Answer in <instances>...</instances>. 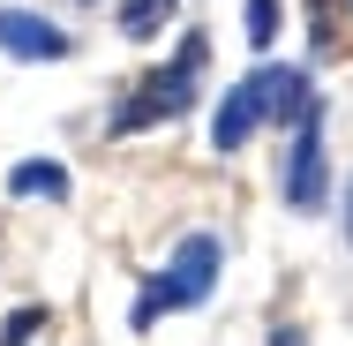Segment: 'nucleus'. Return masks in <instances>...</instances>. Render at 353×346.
I'll use <instances>...</instances> for the list:
<instances>
[{
  "label": "nucleus",
  "mask_w": 353,
  "mask_h": 346,
  "mask_svg": "<svg viewBox=\"0 0 353 346\" xmlns=\"http://www.w3.org/2000/svg\"><path fill=\"white\" fill-rule=\"evenodd\" d=\"M203 53H211V38H203V30H188V38H181V53H173V68H165V75H150L136 98L121 106L113 136H136V128H150V121H173V113H188V106H196V90H203Z\"/></svg>",
  "instance_id": "nucleus-1"
},
{
  "label": "nucleus",
  "mask_w": 353,
  "mask_h": 346,
  "mask_svg": "<svg viewBox=\"0 0 353 346\" xmlns=\"http://www.w3.org/2000/svg\"><path fill=\"white\" fill-rule=\"evenodd\" d=\"M279 196L285 211H323L331 204V158H323V106L293 121V151L279 166Z\"/></svg>",
  "instance_id": "nucleus-2"
},
{
  "label": "nucleus",
  "mask_w": 353,
  "mask_h": 346,
  "mask_svg": "<svg viewBox=\"0 0 353 346\" xmlns=\"http://www.w3.org/2000/svg\"><path fill=\"white\" fill-rule=\"evenodd\" d=\"M248 90H256V113H263V128H293L301 113H316V83H308V68L263 61V68L248 75Z\"/></svg>",
  "instance_id": "nucleus-3"
},
{
  "label": "nucleus",
  "mask_w": 353,
  "mask_h": 346,
  "mask_svg": "<svg viewBox=\"0 0 353 346\" xmlns=\"http://www.w3.org/2000/svg\"><path fill=\"white\" fill-rule=\"evenodd\" d=\"M0 53L53 68V61H68L75 46H68V30H61V23H46L38 8H0Z\"/></svg>",
  "instance_id": "nucleus-4"
},
{
  "label": "nucleus",
  "mask_w": 353,
  "mask_h": 346,
  "mask_svg": "<svg viewBox=\"0 0 353 346\" xmlns=\"http://www.w3.org/2000/svg\"><path fill=\"white\" fill-rule=\"evenodd\" d=\"M218 264H225V249H218V233H181V249H173V294H181V309H203L218 294Z\"/></svg>",
  "instance_id": "nucleus-5"
},
{
  "label": "nucleus",
  "mask_w": 353,
  "mask_h": 346,
  "mask_svg": "<svg viewBox=\"0 0 353 346\" xmlns=\"http://www.w3.org/2000/svg\"><path fill=\"white\" fill-rule=\"evenodd\" d=\"M263 128V113H256V90H248V75L218 98V113H211V151H241V143Z\"/></svg>",
  "instance_id": "nucleus-6"
},
{
  "label": "nucleus",
  "mask_w": 353,
  "mask_h": 346,
  "mask_svg": "<svg viewBox=\"0 0 353 346\" xmlns=\"http://www.w3.org/2000/svg\"><path fill=\"white\" fill-rule=\"evenodd\" d=\"M8 196H46V204H68V166L61 158H23L8 173Z\"/></svg>",
  "instance_id": "nucleus-7"
},
{
  "label": "nucleus",
  "mask_w": 353,
  "mask_h": 346,
  "mask_svg": "<svg viewBox=\"0 0 353 346\" xmlns=\"http://www.w3.org/2000/svg\"><path fill=\"white\" fill-rule=\"evenodd\" d=\"M173 15H181V0H121V38L143 46V38H158Z\"/></svg>",
  "instance_id": "nucleus-8"
},
{
  "label": "nucleus",
  "mask_w": 353,
  "mask_h": 346,
  "mask_svg": "<svg viewBox=\"0 0 353 346\" xmlns=\"http://www.w3.org/2000/svg\"><path fill=\"white\" fill-rule=\"evenodd\" d=\"M173 309H181V294H173V278L158 271V278H143V301L128 309V324H136V331H150V324H158V316H173Z\"/></svg>",
  "instance_id": "nucleus-9"
},
{
  "label": "nucleus",
  "mask_w": 353,
  "mask_h": 346,
  "mask_svg": "<svg viewBox=\"0 0 353 346\" xmlns=\"http://www.w3.org/2000/svg\"><path fill=\"white\" fill-rule=\"evenodd\" d=\"M279 0H248V8H241V23H248V46H256V53H271V46H279Z\"/></svg>",
  "instance_id": "nucleus-10"
},
{
  "label": "nucleus",
  "mask_w": 353,
  "mask_h": 346,
  "mask_svg": "<svg viewBox=\"0 0 353 346\" xmlns=\"http://www.w3.org/2000/svg\"><path fill=\"white\" fill-rule=\"evenodd\" d=\"M38 331H46V309H15V316L0 324V346H30Z\"/></svg>",
  "instance_id": "nucleus-11"
},
{
  "label": "nucleus",
  "mask_w": 353,
  "mask_h": 346,
  "mask_svg": "<svg viewBox=\"0 0 353 346\" xmlns=\"http://www.w3.org/2000/svg\"><path fill=\"white\" fill-rule=\"evenodd\" d=\"M339 226H346V249H353V173H346V196H339Z\"/></svg>",
  "instance_id": "nucleus-12"
},
{
  "label": "nucleus",
  "mask_w": 353,
  "mask_h": 346,
  "mask_svg": "<svg viewBox=\"0 0 353 346\" xmlns=\"http://www.w3.org/2000/svg\"><path fill=\"white\" fill-rule=\"evenodd\" d=\"M271 346H301V331H271Z\"/></svg>",
  "instance_id": "nucleus-13"
}]
</instances>
